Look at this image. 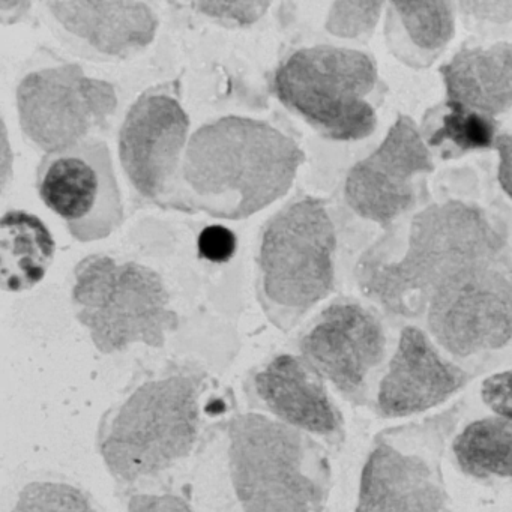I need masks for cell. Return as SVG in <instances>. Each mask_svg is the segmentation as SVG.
Returning a JSON list of instances; mask_svg holds the SVG:
<instances>
[{
    "instance_id": "obj_1",
    "label": "cell",
    "mask_w": 512,
    "mask_h": 512,
    "mask_svg": "<svg viewBox=\"0 0 512 512\" xmlns=\"http://www.w3.org/2000/svg\"><path fill=\"white\" fill-rule=\"evenodd\" d=\"M232 400L203 371L170 365L137 380L107 410L98 428V452L116 484L145 485L196 457Z\"/></svg>"
},
{
    "instance_id": "obj_21",
    "label": "cell",
    "mask_w": 512,
    "mask_h": 512,
    "mask_svg": "<svg viewBox=\"0 0 512 512\" xmlns=\"http://www.w3.org/2000/svg\"><path fill=\"white\" fill-rule=\"evenodd\" d=\"M455 460L476 479H512V418L490 416L467 425L454 440Z\"/></svg>"
},
{
    "instance_id": "obj_8",
    "label": "cell",
    "mask_w": 512,
    "mask_h": 512,
    "mask_svg": "<svg viewBox=\"0 0 512 512\" xmlns=\"http://www.w3.org/2000/svg\"><path fill=\"white\" fill-rule=\"evenodd\" d=\"M190 118L179 82L143 92L119 130V160L131 187L146 202L181 211V172Z\"/></svg>"
},
{
    "instance_id": "obj_24",
    "label": "cell",
    "mask_w": 512,
    "mask_h": 512,
    "mask_svg": "<svg viewBox=\"0 0 512 512\" xmlns=\"http://www.w3.org/2000/svg\"><path fill=\"white\" fill-rule=\"evenodd\" d=\"M383 2H337L326 28L341 38L370 37L383 11Z\"/></svg>"
},
{
    "instance_id": "obj_6",
    "label": "cell",
    "mask_w": 512,
    "mask_h": 512,
    "mask_svg": "<svg viewBox=\"0 0 512 512\" xmlns=\"http://www.w3.org/2000/svg\"><path fill=\"white\" fill-rule=\"evenodd\" d=\"M71 302L76 319L103 355L125 352L134 344L161 349L179 326L161 275L107 254L77 263Z\"/></svg>"
},
{
    "instance_id": "obj_29",
    "label": "cell",
    "mask_w": 512,
    "mask_h": 512,
    "mask_svg": "<svg viewBox=\"0 0 512 512\" xmlns=\"http://www.w3.org/2000/svg\"><path fill=\"white\" fill-rule=\"evenodd\" d=\"M494 149L499 155V167H497V179L506 196L512 199V133L497 136Z\"/></svg>"
},
{
    "instance_id": "obj_14",
    "label": "cell",
    "mask_w": 512,
    "mask_h": 512,
    "mask_svg": "<svg viewBox=\"0 0 512 512\" xmlns=\"http://www.w3.org/2000/svg\"><path fill=\"white\" fill-rule=\"evenodd\" d=\"M245 391L260 412L314 439L343 437V419L323 377L301 355L272 356L248 377Z\"/></svg>"
},
{
    "instance_id": "obj_7",
    "label": "cell",
    "mask_w": 512,
    "mask_h": 512,
    "mask_svg": "<svg viewBox=\"0 0 512 512\" xmlns=\"http://www.w3.org/2000/svg\"><path fill=\"white\" fill-rule=\"evenodd\" d=\"M376 85L374 59L337 46L296 50L272 77L278 101L332 142H358L373 134L377 116L368 97Z\"/></svg>"
},
{
    "instance_id": "obj_12",
    "label": "cell",
    "mask_w": 512,
    "mask_h": 512,
    "mask_svg": "<svg viewBox=\"0 0 512 512\" xmlns=\"http://www.w3.org/2000/svg\"><path fill=\"white\" fill-rule=\"evenodd\" d=\"M433 170L430 148L415 121L398 115L382 143L347 173L344 199L359 217L389 227L415 206V179Z\"/></svg>"
},
{
    "instance_id": "obj_19",
    "label": "cell",
    "mask_w": 512,
    "mask_h": 512,
    "mask_svg": "<svg viewBox=\"0 0 512 512\" xmlns=\"http://www.w3.org/2000/svg\"><path fill=\"white\" fill-rule=\"evenodd\" d=\"M455 35V8L443 0H395L386 10V38L395 58L430 67Z\"/></svg>"
},
{
    "instance_id": "obj_11",
    "label": "cell",
    "mask_w": 512,
    "mask_h": 512,
    "mask_svg": "<svg viewBox=\"0 0 512 512\" xmlns=\"http://www.w3.org/2000/svg\"><path fill=\"white\" fill-rule=\"evenodd\" d=\"M431 337L458 358L502 349L512 340V281L485 263L443 284L428 302Z\"/></svg>"
},
{
    "instance_id": "obj_15",
    "label": "cell",
    "mask_w": 512,
    "mask_h": 512,
    "mask_svg": "<svg viewBox=\"0 0 512 512\" xmlns=\"http://www.w3.org/2000/svg\"><path fill=\"white\" fill-rule=\"evenodd\" d=\"M466 371L437 352L415 326L401 331L377 394V409L386 418H404L439 406L466 385Z\"/></svg>"
},
{
    "instance_id": "obj_20",
    "label": "cell",
    "mask_w": 512,
    "mask_h": 512,
    "mask_svg": "<svg viewBox=\"0 0 512 512\" xmlns=\"http://www.w3.org/2000/svg\"><path fill=\"white\" fill-rule=\"evenodd\" d=\"M55 253V238L40 217L20 209L5 212L0 220V284L4 292H28L38 286Z\"/></svg>"
},
{
    "instance_id": "obj_23",
    "label": "cell",
    "mask_w": 512,
    "mask_h": 512,
    "mask_svg": "<svg viewBox=\"0 0 512 512\" xmlns=\"http://www.w3.org/2000/svg\"><path fill=\"white\" fill-rule=\"evenodd\" d=\"M10 512H103V509L79 485L41 479L20 488Z\"/></svg>"
},
{
    "instance_id": "obj_17",
    "label": "cell",
    "mask_w": 512,
    "mask_h": 512,
    "mask_svg": "<svg viewBox=\"0 0 512 512\" xmlns=\"http://www.w3.org/2000/svg\"><path fill=\"white\" fill-rule=\"evenodd\" d=\"M47 7L65 31L113 58L146 49L157 34V14L143 2H49Z\"/></svg>"
},
{
    "instance_id": "obj_28",
    "label": "cell",
    "mask_w": 512,
    "mask_h": 512,
    "mask_svg": "<svg viewBox=\"0 0 512 512\" xmlns=\"http://www.w3.org/2000/svg\"><path fill=\"white\" fill-rule=\"evenodd\" d=\"M461 13L481 22L508 23L512 20V2H460Z\"/></svg>"
},
{
    "instance_id": "obj_4",
    "label": "cell",
    "mask_w": 512,
    "mask_h": 512,
    "mask_svg": "<svg viewBox=\"0 0 512 512\" xmlns=\"http://www.w3.org/2000/svg\"><path fill=\"white\" fill-rule=\"evenodd\" d=\"M505 247V233L478 206L433 203L410 221L400 259L359 263V287L388 313L416 317L439 287L475 266L497 263Z\"/></svg>"
},
{
    "instance_id": "obj_10",
    "label": "cell",
    "mask_w": 512,
    "mask_h": 512,
    "mask_svg": "<svg viewBox=\"0 0 512 512\" xmlns=\"http://www.w3.org/2000/svg\"><path fill=\"white\" fill-rule=\"evenodd\" d=\"M20 127L46 154L70 148L103 131L118 109L112 83L86 76L74 64L46 67L17 88Z\"/></svg>"
},
{
    "instance_id": "obj_3",
    "label": "cell",
    "mask_w": 512,
    "mask_h": 512,
    "mask_svg": "<svg viewBox=\"0 0 512 512\" xmlns=\"http://www.w3.org/2000/svg\"><path fill=\"white\" fill-rule=\"evenodd\" d=\"M218 502L226 512H323L331 466L322 446L262 412L233 415L224 427Z\"/></svg>"
},
{
    "instance_id": "obj_9",
    "label": "cell",
    "mask_w": 512,
    "mask_h": 512,
    "mask_svg": "<svg viewBox=\"0 0 512 512\" xmlns=\"http://www.w3.org/2000/svg\"><path fill=\"white\" fill-rule=\"evenodd\" d=\"M37 190L80 242L109 238L124 223V200L104 140L89 137L40 161Z\"/></svg>"
},
{
    "instance_id": "obj_18",
    "label": "cell",
    "mask_w": 512,
    "mask_h": 512,
    "mask_svg": "<svg viewBox=\"0 0 512 512\" xmlns=\"http://www.w3.org/2000/svg\"><path fill=\"white\" fill-rule=\"evenodd\" d=\"M439 71L448 101L493 119L512 109V43L463 47Z\"/></svg>"
},
{
    "instance_id": "obj_26",
    "label": "cell",
    "mask_w": 512,
    "mask_h": 512,
    "mask_svg": "<svg viewBox=\"0 0 512 512\" xmlns=\"http://www.w3.org/2000/svg\"><path fill=\"white\" fill-rule=\"evenodd\" d=\"M236 239L235 233L224 226H208L200 232L197 248L199 256L211 263H226L235 256Z\"/></svg>"
},
{
    "instance_id": "obj_2",
    "label": "cell",
    "mask_w": 512,
    "mask_h": 512,
    "mask_svg": "<svg viewBox=\"0 0 512 512\" xmlns=\"http://www.w3.org/2000/svg\"><path fill=\"white\" fill-rule=\"evenodd\" d=\"M305 152L262 119L223 116L194 131L181 172V212L250 218L286 196Z\"/></svg>"
},
{
    "instance_id": "obj_27",
    "label": "cell",
    "mask_w": 512,
    "mask_h": 512,
    "mask_svg": "<svg viewBox=\"0 0 512 512\" xmlns=\"http://www.w3.org/2000/svg\"><path fill=\"white\" fill-rule=\"evenodd\" d=\"M481 395L496 415L512 418V370L487 377L482 383Z\"/></svg>"
},
{
    "instance_id": "obj_22",
    "label": "cell",
    "mask_w": 512,
    "mask_h": 512,
    "mask_svg": "<svg viewBox=\"0 0 512 512\" xmlns=\"http://www.w3.org/2000/svg\"><path fill=\"white\" fill-rule=\"evenodd\" d=\"M496 121L473 112L455 101H446L440 125L434 128L428 148H442L448 158L460 157L467 152L493 149L496 145Z\"/></svg>"
},
{
    "instance_id": "obj_5",
    "label": "cell",
    "mask_w": 512,
    "mask_h": 512,
    "mask_svg": "<svg viewBox=\"0 0 512 512\" xmlns=\"http://www.w3.org/2000/svg\"><path fill=\"white\" fill-rule=\"evenodd\" d=\"M337 235L326 203L298 194L272 215L256 253V295L266 319L292 331L335 287Z\"/></svg>"
},
{
    "instance_id": "obj_13",
    "label": "cell",
    "mask_w": 512,
    "mask_h": 512,
    "mask_svg": "<svg viewBox=\"0 0 512 512\" xmlns=\"http://www.w3.org/2000/svg\"><path fill=\"white\" fill-rule=\"evenodd\" d=\"M302 358L340 394L356 398L386 352L382 323L361 304L328 305L299 340Z\"/></svg>"
},
{
    "instance_id": "obj_25",
    "label": "cell",
    "mask_w": 512,
    "mask_h": 512,
    "mask_svg": "<svg viewBox=\"0 0 512 512\" xmlns=\"http://www.w3.org/2000/svg\"><path fill=\"white\" fill-rule=\"evenodd\" d=\"M127 512H199L185 497L172 491L142 490L130 493Z\"/></svg>"
},
{
    "instance_id": "obj_16",
    "label": "cell",
    "mask_w": 512,
    "mask_h": 512,
    "mask_svg": "<svg viewBox=\"0 0 512 512\" xmlns=\"http://www.w3.org/2000/svg\"><path fill=\"white\" fill-rule=\"evenodd\" d=\"M355 512H452L436 470L418 455L380 442L368 455Z\"/></svg>"
}]
</instances>
